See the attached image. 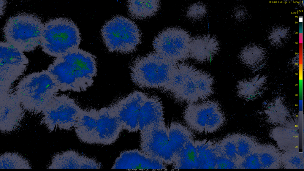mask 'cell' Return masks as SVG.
<instances>
[{"label":"cell","mask_w":304,"mask_h":171,"mask_svg":"<svg viewBox=\"0 0 304 171\" xmlns=\"http://www.w3.org/2000/svg\"><path fill=\"white\" fill-rule=\"evenodd\" d=\"M168 130L169 141L174 160L186 142L193 139V134L189 128L177 122H172Z\"/></svg>","instance_id":"7402d4cb"},{"label":"cell","mask_w":304,"mask_h":171,"mask_svg":"<svg viewBox=\"0 0 304 171\" xmlns=\"http://www.w3.org/2000/svg\"><path fill=\"white\" fill-rule=\"evenodd\" d=\"M178 65L182 73L183 81L181 89L175 98L180 101L189 104L200 101L194 77L195 67L185 62L178 63Z\"/></svg>","instance_id":"44dd1931"},{"label":"cell","mask_w":304,"mask_h":171,"mask_svg":"<svg viewBox=\"0 0 304 171\" xmlns=\"http://www.w3.org/2000/svg\"><path fill=\"white\" fill-rule=\"evenodd\" d=\"M303 156L298 150L286 151L282 154V165L286 168L303 169Z\"/></svg>","instance_id":"1f68e13d"},{"label":"cell","mask_w":304,"mask_h":171,"mask_svg":"<svg viewBox=\"0 0 304 171\" xmlns=\"http://www.w3.org/2000/svg\"><path fill=\"white\" fill-rule=\"evenodd\" d=\"M69 53L75 68L77 77L85 91L92 85L97 73L96 56L79 48Z\"/></svg>","instance_id":"9a60e30c"},{"label":"cell","mask_w":304,"mask_h":171,"mask_svg":"<svg viewBox=\"0 0 304 171\" xmlns=\"http://www.w3.org/2000/svg\"><path fill=\"white\" fill-rule=\"evenodd\" d=\"M164 107L156 96H148L142 104L138 117L139 130L151 125L164 121Z\"/></svg>","instance_id":"ffe728a7"},{"label":"cell","mask_w":304,"mask_h":171,"mask_svg":"<svg viewBox=\"0 0 304 171\" xmlns=\"http://www.w3.org/2000/svg\"><path fill=\"white\" fill-rule=\"evenodd\" d=\"M112 168L163 169L166 167L162 162L150 157L141 151L133 149L121 152Z\"/></svg>","instance_id":"2e32d148"},{"label":"cell","mask_w":304,"mask_h":171,"mask_svg":"<svg viewBox=\"0 0 304 171\" xmlns=\"http://www.w3.org/2000/svg\"><path fill=\"white\" fill-rule=\"evenodd\" d=\"M216 169H236L237 165L233 162L223 156L218 148L215 149Z\"/></svg>","instance_id":"d590c367"},{"label":"cell","mask_w":304,"mask_h":171,"mask_svg":"<svg viewBox=\"0 0 304 171\" xmlns=\"http://www.w3.org/2000/svg\"><path fill=\"white\" fill-rule=\"evenodd\" d=\"M192 139L189 140L173 160V169L199 168L197 152Z\"/></svg>","instance_id":"d4e9b609"},{"label":"cell","mask_w":304,"mask_h":171,"mask_svg":"<svg viewBox=\"0 0 304 171\" xmlns=\"http://www.w3.org/2000/svg\"><path fill=\"white\" fill-rule=\"evenodd\" d=\"M122 124L111 107L99 110L96 129V144L110 145L119 137Z\"/></svg>","instance_id":"4fadbf2b"},{"label":"cell","mask_w":304,"mask_h":171,"mask_svg":"<svg viewBox=\"0 0 304 171\" xmlns=\"http://www.w3.org/2000/svg\"><path fill=\"white\" fill-rule=\"evenodd\" d=\"M99 110L81 109L74 128L78 138L89 144H96V129Z\"/></svg>","instance_id":"d6986e66"},{"label":"cell","mask_w":304,"mask_h":171,"mask_svg":"<svg viewBox=\"0 0 304 171\" xmlns=\"http://www.w3.org/2000/svg\"><path fill=\"white\" fill-rule=\"evenodd\" d=\"M148 97L143 92L135 91L111 106L121 122L124 129L129 132L139 130V111Z\"/></svg>","instance_id":"8fae6325"},{"label":"cell","mask_w":304,"mask_h":171,"mask_svg":"<svg viewBox=\"0 0 304 171\" xmlns=\"http://www.w3.org/2000/svg\"><path fill=\"white\" fill-rule=\"evenodd\" d=\"M272 136L280 148L286 151L298 150V133L295 130L277 128L273 131Z\"/></svg>","instance_id":"4316f807"},{"label":"cell","mask_w":304,"mask_h":171,"mask_svg":"<svg viewBox=\"0 0 304 171\" xmlns=\"http://www.w3.org/2000/svg\"><path fill=\"white\" fill-rule=\"evenodd\" d=\"M140 131L141 151L165 164H172L173 154L164 122L150 125Z\"/></svg>","instance_id":"9c48e42d"},{"label":"cell","mask_w":304,"mask_h":171,"mask_svg":"<svg viewBox=\"0 0 304 171\" xmlns=\"http://www.w3.org/2000/svg\"><path fill=\"white\" fill-rule=\"evenodd\" d=\"M101 33L106 48L112 53H132L140 42L141 33L137 25L122 15L115 16L106 22Z\"/></svg>","instance_id":"5b68a950"},{"label":"cell","mask_w":304,"mask_h":171,"mask_svg":"<svg viewBox=\"0 0 304 171\" xmlns=\"http://www.w3.org/2000/svg\"><path fill=\"white\" fill-rule=\"evenodd\" d=\"M160 5L159 0H129L127 6L132 17L143 19L154 15L159 10Z\"/></svg>","instance_id":"603a6c76"},{"label":"cell","mask_w":304,"mask_h":171,"mask_svg":"<svg viewBox=\"0 0 304 171\" xmlns=\"http://www.w3.org/2000/svg\"><path fill=\"white\" fill-rule=\"evenodd\" d=\"M47 70L55 81L59 91H84L68 53L56 57Z\"/></svg>","instance_id":"30bf717a"},{"label":"cell","mask_w":304,"mask_h":171,"mask_svg":"<svg viewBox=\"0 0 304 171\" xmlns=\"http://www.w3.org/2000/svg\"><path fill=\"white\" fill-rule=\"evenodd\" d=\"M191 37L185 30L177 27L162 30L155 38L152 45L156 53L170 60L178 62L189 58Z\"/></svg>","instance_id":"52a82bcc"},{"label":"cell","mask_w":304,"mask_h":171,"mask_svg":"<svg viewBox=\"0 0 304 171\" xmlns=\"http://www.w3.org/2000/svg\"><path fill=\"white\" fill-rule=\"evenodd\" d=\"M25 110L15 92L0 95V130L8 133L19 126Z\"/></svg>","instance_id":"7c38bea8"},{"label":"cell","mask_w":304,"mask_h":171,"mask_svg":"<svg viewBox=\"0 0 304 171\" xmlns=\"http://www.w3.org/2000/svg\"><path fill=\"white\" fill-rule=\"evenodd\" d=\"M102 165L94 159L68 150L56 153L52 157L48 169H99Z\"/></svg>","instance_id":"ac0fdd59"},{"label":"cell","mask_w":304,"mask_h":171,"mask_svg":"<svg viewBox=\"0 0 304 171\" xmlns=\"http://www.w3.org/2000/svg\"><path fill=\"white\" fill-rule=\"evenodd\" d=\"M0 95L9 92L14 82L26 71L29 60L23 52L12 45H0Z\"/></svg>","instance_id":"ba28073f"},{"label":"cell","mask_w":304,"mask_h":171,"mask_svg":"<svg viewBox=\"0 0 304 171\" xmlns=\"http://www.w3.org/2000/svg\"><path fill=\"white\" fill-rule=\"evenodd\" d=\"M44 23L35 15L19 13L10 17L3 29L6 42L20 50L32 51L40 45Z\"/></svg>","instance_id":"277c9868"},{"label":"cell","mask_w":304,"mask_h":171,"mask_svg":"<svg viewBox=\"0 0 304 171\" xmlns=\"http://www.w3.org/2000/svg\"><path fill=\"white\" fill-rule=\"evenodd\" d=\"M260 145L250 154L242 159L238 166V168H262L259 158Z\"/></svg>","instance_id":"836d02e7"},{"label":"cell","mask_w":304,"mask_h":171,"mask_svg":"<svg viewBox=\"0 0 304 171\" xmlns=\"http://www.w3.org/2000/svg\"><path fill=\"white\" fill-rule=\"evenodd\" d=\"M220 43L214 36L209 34L197 35L191 37L189 57L200 63L210 61L218 52Z\"/></svg>","instance_id":"e0dca14e"},{"label":"cell","mask_w":304,"mask_h":171,"mask_svg":"<svg viewBox=\"0 0 304 171\" xmlns=\"http://www.w3.org/2000/svg\"><path fill=\"white\" fill-rule=\"evenodd\" d=\"M220 108L219 103L215 100L189 104L184 111L183 118L189 128L202 133L204 132L206 122L210 116Z\"/></svg>","instance_id":"5bb4252c"},{"label":"cell","mask_w":304,"mask_h":171,"mask_svg":"<svg viewBox=\"0 0 304 171\" xmlns=\"http://www.w3.org/2000/svg\"><path fill=\"white\" fill-rule=\"evenodd\" d=\"M81 40L79 29L73 21L55 18L44 23L40 45L45 53L56 58L78 48Z\"/></svg>","instance_id":"7a4b0ae2"},{"label":"cell","mask_w":304,"mask_h":171,"mask_svg":"<svg viewBox=\"0 0 304 171\" xmlns=\"http://www.w3.org/2000/svg\"><path fill=\"white\" fill-rule=\"evenodd\" d=\"M178 62L156 53L136 58L130 66L133 82L142 88H162L169 83Z\"/></svg>","instance_id":"3957f363"},{"label":"cell","mask_w":304,"mask_h":171,"mask_svg":"<svg viewBox=\"0 0 304 171\" xmlns=\"http://www.w3.org/2000/svg\"><path fill=\"white\" fill-rule=\"evenodd\" d=\"M194 77L200 101L206 100L214 93V81L212 77L206 72L195 68Z\"/></svg>","instance_id":"83f0119b"},{"label":"cell","mask_w":304,"mask_h":171,"mask_svg":"<svg viewBox=\"0 0 304 171\" xmlns=\"http://www.w3.org/2000/svg\"><path fill=\"white\" fill-rule=\"evenodd\" d=\"M282 153L270 144L260 145L259 155L262 168L277 169L282 165Z\"/></svg>","instance_id":"484cf974"},{"label":"cell","mask_w":304,"mask_h":171,"mask_svg":"<svg viewBox=\"0 0 304 171\" xmlns=\"http://www.w3.org/2000/svg\"><path fill=\"white\" fill-rule=\"evenodd\" d=\"M28 161L15 152H6L0 157V169H31Z\"/></svg>","instance_id":"f1b7e54d"},{"label":"cell","mask_w":304,"mask_h":171,"mask_svg":"<svg viewBox=\"0 0 304 171\" xmlns=\"http://www.w3.org/2000/svg\"><path fill=\"white\" fill-rule=\"evenodd\" d=\"M225 117L221 108L214 112L206 122L205 133H213L220 129L224 124Z\"/></svg>","instance_id":"d6a6232c"},{"label":"cell","mask_w":304,"mask_h":171,"mask_svg":"<svg viewBox=\"0 0 304 171\" xmlns=\"http://www.w3.org/2000/svg\"><path fill=\"white\" fill-rule=\"evenodd\" d=\"M222 154L237 165L239 162L233 134L227 136L218 142Z\"/></svg>","instance_id":"4dcf8cb0"},{"label":"cell","mask_w":304,"mask_h":171,"mask_svg":"<svg viewBox=\"0 0 304 171\" xmlns=\"http://www.w3.org/2000/svg\"><path fill=\"white\" fill-rule=\"evenodd\" d=\"M82 109L65 95L56 96L41 113L40 124L50 132L72 129Z\"/></svg>","instance_id":"8992f818"},{"label":"cell","mask_w":304,"mask_h":171,"mask_svg":"<svg viewBox=\"0 0 304 171\" xmlns=\"http://www.w3.org/2000/svg\"><path fill=\"white\" fill-rule=\"evenodd\" d=\"M233 135L239 159V164L242 159L252 153L259 145L253 138L248 135L240 134Z\"/></svg>","instance_id":"f546056e"},{"label":"cell","mask_w":304,"mask_h":171,"mask_svg":"<svg viewBox=\"0 0 304 171\" xmlns=\"http://www.w3.org/2000/svg\"><path fill=\"white\" fill-rule=\"evenodd\" d=\"M199 169H216L215 143L206 139L194 141Z\"/></svg>","instance_id":"cb8c5ba5"},{"label":"cell","mask_w":304,"mask_h":171,"mask_svg":"<svg viewBox=\"0 0 304 171\" xmlns=\"http://www.w3.org/2000/svg\"><path fill=\"white\" fill-rule=\"evenodd\" d=\"M59 91L47 70L23 77L17 84L15 92L25 110L36 115L42 113Z\"/></svg>","instance_id":"6da1fadb"},{"label":"cell","mask_w":304,"mask_h":171,"mask_svg":"<svg viewBox=\"0 0 304 171\" xmlns=\"http://www.w3.org/2000/svg\"><path fill=\"white\" fill-rule=\"evenodd\" d=\"M206 7L202 3L197 2L191 5L187 9L186 15L189 19L197 20L204 17L207 13Z\"/></svg>","instance_id":"e575fe53"}]
</instances>
